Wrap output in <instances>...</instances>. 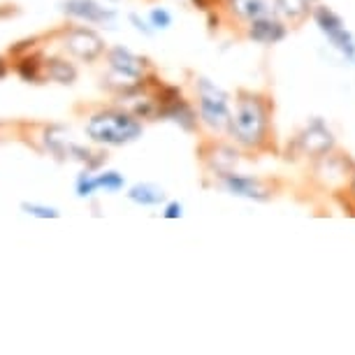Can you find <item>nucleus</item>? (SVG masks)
<instances>
[{"label": "nucleus", "instance_id": "nucleus-18", "mask_svg": "<svg viewBox=\"0 0 355 355\" xmlns=\"http://www.w3.org/2000/svg\"><path fill=\"white\" fill-rule=\"evenodd\" d=\"M96 184H98V189H105V191H112V193L123 189V179H121V174H119V172L100 174V177H96Z\"/></svg>", "mask_w": 355, "mask_h": 355}, {"label": "nucleus", "instance_id": "nucleus-13", "mask_svg": "<svg viewBox=\"0 0 355 355\" xmlns=\"http://www.w3.org/2000/svg\"><path fill=\"white\" fill-rule=\"evenodd\" d=\"M128 198L135 200L139 205H160L165 200V191L153 184H137L130 189Z\"/></svg>", "mask_w": 355, "mask_h": 355}, {"label": "nucleus", "instance_id": "nucleus-11", "mask_svg": "<svg viewBox=\"0 0 355 355\" xmlns=\"http://www.w3.org/2000/svg\"><path fill=\"white\" fill-rule=\"evenodd\" d=\"M65 12L72 17L86 19V21H91V24H100L112 17V12L100 8L96 0H68V3H65Z\"/></svg>", "mask_w": 355, "mask_h": 355}, {"label": "nucleus", "instance_id": "nucleus-20", "mask_svg": "<svg viewBox=\"0 0 355 355\" xmlns=\"http://www.w3.org/2000/svg\"><path fill=\"white\" fill-rule=\"evenodd\" d=\"M151 24L156 26V28H167V26L172 24V17H170V12L163 10V8H156V10H151Z\"/></svg>", "mask_w": 355, "mask_h": 355}, {"label": "nucleus", "instance_id": "nucleus-24", "mask_svg": "<svg viewBox=\"0 0 355 355\" xmlns=\"http://www.w3.org/2000/svg\"><path fill=\"white\" fill-rule=\"evenodd\" d=\"M348 196L355 200V167L351 170V184H348Z\"/></svg>", "mask_w": 355, "mask_h": 355}, {"label": "nucleus", "instance_id": "nucleus-19", "mask_svg": "<svg viewBox=\"0 0 355 355\" xmlns=\"http://www.w3.org/2000/svg\"><path fill=\"white\" fill-rule=\"evenodd\" d=\"M21 209L26 214H33V216H40V218H56L58 216V211L56 209H51V207H40V205H28V202H24L21 205Z\"/></svg>", "mask_w": 355, "mask_h": 355}, {"label": "nucleus", "instance_id": "nucleus-23", "mask_svg": "<svg viewBox=\"0 0 355 355\" xmlns=\"http://www.w3.org/2000/svg\"><path fill=\"white\" fill-rule=\"evenodd\" d=\"M130 21H132V24H135V26H137V31H144V33H146V35H149V33H151V31H149V28H146V26H144L142 21H139V19H137L135 15H130Z\"/></svg>", "mask_w": 355, "mask_h": 355}, {"label": "nucleus", "instance_id": "nucleus-16", "mask_svg": "<svg viewBox=\"0 0 355 355\" xmlns=\"http://www.w3.org/2000/svg\"><path fill=\"white\" fill-rule=\"evenodd\" d=\"M46 70H49V77L56 79V82L70 84L72 79H75V68L68 65V63H63V61H49Z\"/></svg>", "mask_w": 355, "mask_h": 355}, {"label": "nucleus", "instance_id": "nucleus-22", "mask_svg": "<svg viewBox=\"0 0 355 355\" xmlns=\"http://www.w3.org/2000/svg\"><path fill=\"white\" fill-rule=\"evenodd\" d=\"M165 216H167V218H179V216H182V205H179V202H172V205H167V211H165Z\"/></svg>", "mask_w": 355, "mask_h": 355}, {"label": "nucleus", "instance_id": "nucleus-21", "mask_svg": "<svg viewBox=\"0 0 355 355\" xmlns=\"http://www.w3.org/2000/svg\"><path fill=\"white\" fill-rule=\"evenodd\" d=\"M98 189V184H96V179H91L89 174H82L79 177V184H77V191H79V196H91L93 191Z\"/></svg>", "mask_w": 355, "mask_h": 355}, {"label": "nucleus", "instance_id": "nucleus-2", "mask_svg": "<svg viewBox=\"0 0 355 355\" xmlns=\"http://www.w3.org/2000/svg\"><path fill=\"white\" fill-rule=\"evenodd\" d=\"M86 132L93 142L103 144H128L132 139L139 137L142 125L137 119L123 112H100L96 116L89 119L86 123Z\"/></svg>", "mask_w": 355, "mask_h": 355}, {"label": "nucleus", "instance_id": "nucleus-5", "mask_svg": "<svg viewBox=\"0 0 355 355\" xmlns=\"http://www.w3.org/2000/svg\"><path fill=\"white\" fill-rule=\"evenodd\" d=\"M220 182L232 196H242V198H253V200H267L272 196L270 184L263 182V179L256 177H244V174H234V172H225L218 174Z\"/></svg>", "mask_w": 355, "mask_h": 355}, {"label": "nucleus", "instance_id": "nucleus-4", "mask_svg": "<svg viewBox=\"0 0 355 355\" xmlns=\"http://www.w3.org/2000/svg\"><path fill=\"white\" fill-rule=\"evenodd\" d=\"M297 146L304 156L325 158L327 153L332 151L334 137H332V132L323 125V121H313L311 125H306V128L297 135Z\"/></svg>", "mask_w": 355, "mask_h": 355}, {"label": "nucleus", "instance_id": "nucleus-14", "mask_svg": "<svg viewBox=\"0 0 355 355\" xmlns=\"http://www.w3.org/2000/svg\"><path fill=\"white\" fill-rule=\"evenodd\" d=\"M313 19H316V24L320 26V31L325 33V35H330V33L344 28V21H341V17L337 15V12H332L327 5H316L313 8Z\"/></svg>", "mask_w": 355, "mask_h": 355}, {"label": "nucleus", "instance_id": "nucleus-8", "mask_svg": "<svg viewBox=\"0 0 355 355\" xmlns=\"http://www.w3.org/2000/svg\"><path fill=\"white\" fill-rule=\"evenodd\" d=\"M68 49L75 53V56L84 58V61H96L100 53H103V40L93 31L77 28L68 35Z\"/></svg>", "mask_w": 355, "mask_h": 355}, {"label": "nucleus", "instance_id": "nucleus-12", "mask_svg": "<svg viewBox=\"0 0 355 355\" xmlns=\"http://www.w3.org/2000/svg\"><path fill=\"white\" fill-rule=\"evenodd\" d=\"M237 149L232 146H225V144H214V153L205 156V160L209 163V167L216 174H225V172H232V167L237 165Z\"/></svg>", "mask_w": 355, "mask_h": 355}, {"label": "nucleus", "instance_id": "nucleus-9", "mask_svg": "<svg viewBox=\"0 0 355 355\" xmlns=\"http://www.w3.org/2000/svg\"><path fill=\"white\" fill-rule=\"evenodd\" d=\"M110 63H112V70L116 75H121L123 79H139L142 77V68H144V61L135 53H130L128 49L123 46H114L110 51Z\"/></svg>", "mask_w": 355, "mask_h": 355}, {"label": "nucleus", "instance_id": "nucleus-6", "mask_svg": "<svg viewBox=\"0 0 355 355\" xmlns=\"http://www.w3.org/2000/svg\"><path fill=\"white\" fill-rule=\"evenodd\" d=\"M246 37L253 40L258 44H277L281 40L286 37L288 33V26L281 21L277 15H265V17H258L253 19L251 24H246Z\"/></svg>", "mask_w": 355, "mask_h": 355}, {"label": "nucleus", "instance_id": "nucleus-10", "mask_svg": "<svg viewBox=\"0 0 355 355\" xmlns=\"http://www.w3.org/2000/svg\"><path fill=\"white\" fill-rule=\"evenodd\" d=\"M227 12L242 24H251L253 19L270 15L267 0H227Z\"/></svg>", "mask_w": 355, "mask_h": 355}, {"label": "nucleus", "instance_id": "nucleus-15", "mask_svg": "<svg viewBox=\"0 0 355 355\" xmlns=\"http://www.w3.org/2000/svg\"><path fill=\"white\" fill-rule=\"evenodd\" d=\"M330 42L337 46V49L344 53L346 58H355V40H353V35L348 33L346 28H339V31H334V33H330Z\"/></svg>", "mask_w": 355, "mask_h": 355}, {"label": "nucleus", "instance_id": "nucleus-17", "mask_svg": "<svg viewBox=\"0 0 355 355\" xmlns=\"http://www.w3.org/2000/svg\"><path fill=\"white\" fill-rule=\"evenodd\" d=\"M19 75H21L26 82H35L40 77V58L37 56H28L19 63Z\"/></svg>", "mask_w": 355, "mask_h": 355}, {"label": "nucleus", "instance_id": "nucleus-3", "mask_svg": "<svg viewBox=\"0 0 355 355\" xmlns=\"http://www.w3.org/2000/svg\"><path fill=\"white\" fill-rule=\"evenodd\" d=\"M198 110L200 119L214 128L216 132H227L230 128V103H227V93L214 86L209 79H200L198 82Z\"/></svg>", "mask_w": 355, "mask_h": 355}, {"label": "nucleus", "instance_id": "nucleus-25", "mask_svg": "<svg viewBox=\"0 0 355 355\" xmlns=\"http://www.w3.org/2000/svg\"><path fill=\"white\" fill-rule=\"evenodd\" d=\"M3 77H5V63L0 61V79H3Z\"/></svg>", "mask_w": 355, "mask_h": 355}, {"label": "nucleus", "instance_id": "nucleus-1", "mask_svg": "<svg viewBox=\"0 0 355 355\" xmlns=\"http://www.w3.org/2000/svg\"><path fill=\"white\" fill-rule=\"evenodd\" d=\"M270 116L272 105L265 96L239 91L227 132L234 137V142L246 149H260L270 139Z\"/></svg>", "mask_w": 355, "mask_h": 355}, {"label": "nucleus", "instance_id": "nucleus-7", "mask_svg": "<svg viewBox=\"0 0 355 355\" xmlns=\"http://www.w3.org/2000/svg\"><path fill=\"white\" fill-rule=\"evenodd\" d=\"M274 15L286 26L297 28L313 15V0H274Z\"/></svg>", "mask_w": 355, "mask_h": 355}]
</instances>
